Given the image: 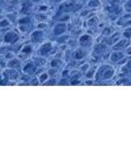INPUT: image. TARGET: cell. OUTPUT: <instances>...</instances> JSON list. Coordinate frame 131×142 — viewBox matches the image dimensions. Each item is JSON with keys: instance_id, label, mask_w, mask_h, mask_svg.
Masks as SVG:
<instances>
[{"instance_id": "cell-17", "label": "cell", "mask_w": 131, "mask_h": 142, "mask_svg": "<svg viewBox=\"0 0 131 142\" xmlns=\"http://www.w3.org/2000/svg\"><path fill=\"white\" fill-rule=\"evenodd\" d=\"M47 77H48V76H47V73H44V75H41L40 77H39V80H40V81H45L47 79Z\"/></svg>"}, {"instance_id": "cell-4", "label": "cell", "mask_w": 131, "mask_h": 142, "mask_svg": "<svg viewBox=\"0 0 131 142\" xmlns=\"http://www.w3.org/2000/svg\"><path fill=\"white\" fill-rule=\"evenodd\" d=\"M66 31V24L63 23H60V24H56L54 28V35L59 36V35H62L63 32Z\"/></svg>"}, {"instance_id": "cell-2", "label": "cell", "mask_w": 131, "mask_h": 142, "mask_svg": "<svg viewBox=\"0 0 131 142\" xmlns=\"http://www.w3.org/2000/svg\"><path fill=\"white\" fill-rule=\"evenodd\" d=\"M17 35L15 32H13V31H11V32H7L5 35V37H4V40L6 41V43H14V41L17 40Z\"/></svg>"}, {"instance_id": "cell-11", "label": "cell", "mask_w": 131, "mask_h": 142, "mask_svg": "<svg viewBox=\"0 0 131 142\" xmlns=\"http://www.w3.org/2000/svg\"><path fill=\"white\" fill-rule=\"evenodd\" d=\"M82 57H84V53H83V51H81V49H78V51H76V53H75V59H82Z\"/></svg>"}, {"instance_id": "cell-1", "label": "cell", "mask_w": 131, "mask_h": 142, "mask_svg": "<svg viewBox=\"0 0 131 142\" xmlns=\"http://www.w3.org/2000/svg\"><path fill=\"white\" fill-rule=\"evenodd\" d=\"M113 73H114V70L112 67L104 65L99 69L98 73H97V79H109V78H112Z\"/></svg>"}, {"instance_id": "cell-16", "label": "cell", "mask_w": 131, "mask_h": 142, "mask_svg": "<svg viewBox=\"0 0 131 142\" xmlns=\"http://www.w3.org/2000/svg\"><path fill=\"white\" fill-rule=\"evenodd\" d=\"M125 9L129 12H131V0H129V1L125 3Z\"/></svg>"}, {"instance_id": "cell-5", "label": "cell", "mask_w": 131, "mask_h": 142, "mask_svg": "<svg viewBox=\"0 0 131 142\" xmlns=\"http://www.w3.org/2000/svg\"><path fill=\"white\" fill-rule=\"evenodd\" d=\"M122 57H123V54H122V53H117V52H114V53L112 54V57H110V60H112L113 62H117V61H120Z\"/></svg>"}, {"instance_id": "cell-13", "label": "cell", "mask_w": 131, "mask_h": 142, "mask_svg": "<svg viewBox=\"0 0 131 142\" xmlns=\"http://www.w3.org/2000/svg\"><path fill=\"white\" fill-rule=\"evenodd\" d=\"M31 51H32V48H31V46H25L24 48L22 49V52H23V53H24V54H28V53H30Z\"/></svg>"}, {"instance_id": "cell-22", "label": "cell", "mask_w": 131, "mask_h": 142, "mask_svg": "<svg viewBox=\"0 0 131 142\" xmlns=\"http://www.w3.org/2000/svg\"><path fill=\"white\" fill-rule=\"evenodd\" d=\"M110 31H112V29H106V30H105V33H106V35H109Z\"/></svg>"}, {"instance_id": "cell-3", "label": "cell", "mask_w": 131, "mask_h": 142, "mask_svg": "<svg viewBox=\"0 0 131 142\" xmlns=\"http://www.w3.org/2000/svg\"><path fill=\"white\" fill-rule=\"evenodd\" d=\"M51 48H52V44L51 43L44 44L40 47V49H39V54H40V55H46V54L51 51Z\"/></svg>"}, {"instance_id": "cell-27", "label": "cell", "mask_w": 131, "mask_h": 142, "mask_svg": "<svg viewBox=\"0 0 131 142\" xmlns=\"http://www.w3.org/2000/svg\"><path fill=\"white\" fill-rule=\"evenodd\" d=\"M1 3H4V0H0V4H1Z\"/></svg>"}, {"instance_id": "cell-6", "label": "cell", "mask_w": 131, "mask_h": 142, "mask_svg": "<svg viewBox=\"0 0 131 142\" xmlns=\"http://www.w3.org/2000/svg\"><path fill=\"white\" fill-rule=\"evenodd\" d=\"M41 36H43V32L41 31H35V32L31 35V38H32L33 40H38V39H40Z\"/></svg>"}, {"instance_id": "cell-12", "label": "cell", "mask_w": 131, "mask_h": 142, "mask_svg": "<svg viewBox=\"0 0 131 142\" xmlns=\"http://www.w3.org/2000/svg\"><path fill=\"white\" fill-rule=\"evenodd\" d=\"M8 25H9V21H8V20H4V21L0 22V27H1V28L8 27Z\"/></svg>"}, {"instance_id": "cell-7", "label": "cell", "mask_w": 131, "mask_h": 142, "mask_svg": "<svg viewBox=\"0 0 131 142\" xmlns=\"http://www.w3.org/2000/svg\"><path fill=\"white\" fill-rule=\"evenodd\" d=\"M90 36H87V35H84L82 36V37L79 38V43L83 44V45H85V44H87V41H90Z\"/></svg>"}, {"instance_id": "cell-19", "label": "cell", "mask_w": 131, "mask_h": 142, "mask_svg": "<svg viewBox=\"0 0 131 142\" xmlns=\"http://www.w3.org/2000/svg\"><path fill=\"white\" fill-rule=\"evenodd\" d=\"M59 63H60V62H59V60H54V61L51 62V65H52V67H56Z\"/></svg>"}, {"instance_id": "cell-15", "label": "cell", "mask_w": 131, "mask_h": 142, "mask_svg": "<svg viewBox=\"0 0 131 142\" xmlns=\"http://www.w3.org/2000/svg\"><path fill=\"white\" fill-rule=\"evenodd\" d=\"M124 36H125L126 38H131V28L130 29H126L125 31H124Z\"/></svg>"}, {"instance_id": "cell-14", "label": "cell", "mask_w": 131, "mask_h": 142, "mask_svg": "<svg viewBox=\"0 0 131 142\" xmlns=\"http://www.w3.org/2000/svg\"><path fill=\"white\" fill-rule=\"evenodd\" d=\"M19 60H12V62H9V65L11 67H17L19 65Z\"/></svg>"}, {"instance_id": "cell-23", "label": "cell", "mask_w": 131, "mask_h": 142, "mask_svg": "<svg viewBox=\"0 0 131 142\" xmlns=\"http://www.w3.org/2000/svg\"><path fill=\"white\" fill-rule=\"evenodd\" d=\"M93 72H94V70H92V71H90V72L87 73V77H91V76L93 75Z\"/></svg>"}, {"instance_id": "cell-21", "label": "cell", "mask_w": 131, "mask_h": 142, "mask_svg": "<svg viewBox=\"0 0 131 142\" xmlns=\"http://www.w3.org/2000/svg\"><path fill=\"white\" fill-rule=\"evenodd\" d=\"M46 85H54L55 84V81L54 80H51V81H47V83H45Z\"/></svg>"}, {"instance_id": "cell-25", "label": "cell", "mask_w": 131, "mask_h": 142, "mask_svg": "<svg viewBox=\"0 0 131 142\" xmlns=\"http://www.w3.org/2000/svg\"><path fill=\"white\" fill-rule=\"evenodd\" d=\"M71 84H74V85H75V84H78V80H74V81H71Z\"/></svg>"}, {"instance_id": "cell-18", "label": "cell", "mask_w": 131, "mask_h": 142, "mask_svg": "<svg viewBox=\"0 0 131 142\" xmlns=\"http://www.w3.org/2000/svg\"><path fill=\"white\" fill-rule=\"evenodd\" d=\"M29 22H30V19H29V17H25V19H22L21 21H20V23H21V24H24V23H29Z\"/></svg>"}, {"instance_id": "cell-20", "label": "cell", "mask_w": 131, "mask_h": 142, "mask_svg": "<svg viewBox=\"0 0 131 142\" xmlns=\"http://www.w3.org/2000/svg\"><path fill=\"white\" fill-rule=\"evenodd\" d=\"M97 22V19H92L91 21H89V25H94L93 23H96Z\"/></svg>"}, {"instance_id": "cell-26", "label": "cell", "mask_w": 131, "mask_h": 142, "mask_svg": "<svg viewBox=\"0 0 131 142\" xmlns=\"http://www.w3.org/2000/svg\"><path fill=\"white\" fill-rule=\"evenodd\" d=\"M128 53H129V54H131V48H129V49H128Z\"/></svg>"}, {"instance_id": "cell-9", "label": "cell", "mask_w": 131, "mask_h": 142, "mask_svg": "<svg viewBox=\"0 0 131 142\" xmlns=\"http://www.w3.org/2000/svg\"><path fill=\"white\" fill-rule=\"evenodd\" d=\"M33 70H35V67H33V64H31V63H29V64H27L24 67V71L27 73H30V72H33Z\"/></svg>"}, {"instance_id": "cell-24", "label": "cell", "mask_w": 131, "mask_h": 142, "mask_svg": "<svg viewBox=\"0 0 131 142\" xmlns=\"http://www.w3.org/2000/svg\"><path fill=\"white\" fill-rule=\"evenodd\" d=\"M128 68H131V60L128 61Z\"/></svg>"}, {"instance_id": "cell-8", "label": "cell", "mask_w": 131, "mask_h": 142, "mask_svg": "<svg viewBox=\"0 0 131 142\" xmlns=\"http://www.w3.org/2000/svg\"><path fill=\"white\" fill-rule=\"evenodd\" d=\"M128 43H129L128 40H121L120 43L117 44V45H115V46H114V48H116V49H120V48H122V47H124V46H126V45H128Z\"/></svg>"}, {"instance_id": "cell-10", "label": "cell", "mask_w": 131, "mask_h": 142, "mask_svg": "<svg viewBox=\"0 0 131 142\" xmlns=\"http://www.w3.org/2000/svg\"><path fill=\"white\" fill-rule=\"evenodd\" d=\"M89 6L90 7H98V6H100V3H99V0H91V1H89Z\"/></svg>"}]
</instances>
